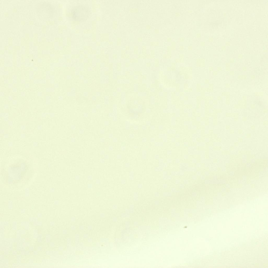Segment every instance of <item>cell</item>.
<instances>
[{
    "instance_id": "6da1fadb",
    "label": "cell",
    "mask_w": 268,
    "mask_h": 268,
    "mask_svg": "<svg viewBox=\"0 0 268 268\" xmlns=\"http://www.w3.org/2000/svg\"><path fill=\"white\" fill-rule=\"evenodd\" d=\"M90 10L87 6L79 4L74 7L71 11L72 19L75 21H82L86 20L90 14Z\"/></svg>"
}]
</instances>
